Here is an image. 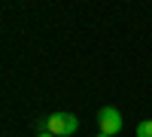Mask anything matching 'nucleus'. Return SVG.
<instances>
[{
	"label": "nucleus",
	"mask_w": 152,
	"mask_h": 137,
	"mask_svg": "<svg viewBox=\"0 0 152 137\" xmlns=\"http://www.w3.org/2000/svg\"><path fill=\"white\" fill-rule=\"evenodd\" d=\"M40 131L55 134V137H70V134L79 131V119H76L73 113H49L40 122Z\"/></svg>",
	"instance_id": "f257e3e1"
},
{
	"label": "nucleus",
	"mask_w": 152,
	"mask_h": 137,
	"mask_svg": "<svg viewBox=\"0 0 152 137\" xmlns=\"http://www.w3.org/2000/svg\"><path fill=\"white\" fill-rule=\"evenodd\" d=\"M97 125H100V134H107V137H116L122 131V113L116 107H100V113H97Z\"/></svg>",
	"instance_id": "f03ea898"
},
{
	"label": "nucleus",
	"mask_w": 152,
	"mask_h": 137,
	"mask_svg": "<svg viewBox=\"0 0 152 137\" xmlns=\"http://www.w3.org/2000/svg\"><path fill=\"white\" fill-rule=\"evenodd\" d=\"M137 137H152V119H146V122L137 125Z\"/></svg>",
	"instance_id": "7ed1b4c3"
},
{
	"label": "nucleus",
	"mask_w": 152,
	"mask_h": 137,
	"mask_svg": "<svg viewBox=\"0 0 152 137\" xmlns=\"http://www.w3.org/2000/svg\"><path fill=\"white\" fill-rule=\"evenodd\" d=\"M37 137H55V134H46V131H40V134H37Z\"/></svg>",
	"instance_id": "20e7f679"
},
{
	"label": "nucleus",
	"mask_w": 152,
	"mask_h": 137,
	"mask_svg": "<svg viewBox=\"0 0 152 137\" xmlns=\"http://www.w3.org/2000/svg\"><path fill=\"white\" fill-rule=\"evenodd\" d=\"M97 137H107V134H97Z\"/></svg>",
	"instance_id": "39448f33"
}]
</instances>
